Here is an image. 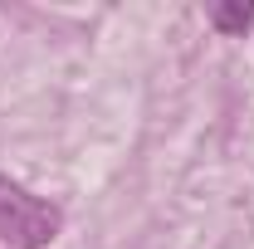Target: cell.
<instances>
[{
  "label": "cell",
  "instance_id": "1",
  "mask_svg": "<svg viewBox=\"0 0 254 249\" xmlns=\"http://www.w3.org/2000/svg\"><path fill=\"white\" fill-rule=\"evenodd\" d=\"M59 230H64V215L49 200H39L25 186H15L10 176H0V245L44 249L59 240Z\"/></svg>",
  "mask_w": 254,
  "mask_h": 249
},
{
  "label": "cell",
  "instance_id": "2",
  "mask_svg": "<svg viewBox=\"0 0 254 249\" xmlns=\"http://www.w3.org/2000/svg\"><path fill=\"white\" fill-rule=\"evenodd\" d=\"M210 25L220 34H245V30H254V5H245V0H235V5H210Z\"/></svg>",
  "mask_w": 254,
  "mask_h": 249
}]
</instances>
